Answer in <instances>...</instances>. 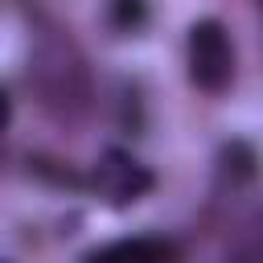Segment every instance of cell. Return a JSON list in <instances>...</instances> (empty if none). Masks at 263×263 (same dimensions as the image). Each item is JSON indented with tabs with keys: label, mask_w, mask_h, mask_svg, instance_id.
Returning <instances> with one entry per match:
<instances>
[{
	"label": "cell",
	"mask_w": 263,
	"mask_h": 263,
	"mask_svg": "<svg viewBox=\"0 0 263 263\" xmlns=\"http://www.w3.org/2000/svg\"><path fill=\"white\" fill-rule=\"evenodd\" d=\"M222 160H226V168H230L234 177H242V181L255 173V148H251L247 140H230L226 152H222Z\"/></svg>",
	"instance_id": "obj_5"
},
{
	"label": "cell",
	"mask_w": 263,
	"mask_h": 263,
	"mask_svg": "<svg viewBox=\"0 0 263 263\" xmlns=\"http://www.w3.org/2000/svg\"><path fill=\"white\" fill-rule=\"evenodd\" d=\"M189 78L201 90H226L234 78V45L222 21H197L189 29Z\"/></svg>",
	"instance_id": "obj_1"
},
{
	"label": "cell",
	"mask_w": 263,
	"mask_h": 263,
	"mask_svg": "<svg viewBox=\"0 0 263 263\" xmlns=\"http://www.w3.org/2000/svg\"><path fill=\"white\" fill-rule=\"evenodd\" d=\"M8 119H12V99H8V90L0 86V127H8Z\"/></svg>",
	"instance_id": "obj_6"
},
{
	"label": "cell",
	"mask_w": 263,
	"mask_h": 263,
	"mask_svg": "<svg viewBox=\"0 0 263 263\" xmlns=\"http://www.w3.org/2000/svg\"><path fill=\"white\" fill-rule=\"evenodd\" d=\"M148 21V4L144 0H111V25L119 33H136Z\"/></svg>",
	"instance_id": "obj_4"
},
{
	"label": "cell",
	"mask_w": 263,
	"mask_h": 263,
	"mask_svg": "<svg viewBox=\"0 0 263 263\" xmlns=\"http://www.w3.org/2000/svg\"><path fill=\"white\" fill-rule=\"evenodd\" d=\"M95 189L99 197H107L111 205H127V201H140L148 189H152V173L144 164H136L127 152L119 148H107L95 164Z\"/></svg>",
	"instance_id": "obj_2"
},
{
	"label": "cell",
	"mask_w": 263,
	"mask_h": 263,
	"mask_svg": "<svg viewBox=\"0 0 263 263\" xmlns=\"http://www.w3.org/2000/svg\"><path fill=\"white\" fill-rule=\"evenodd\" d=\"M86 263H168V247L160 238H119L90 251Z\"/></svg>",
	"instance_id": "obj_3"
}]
</instances>
